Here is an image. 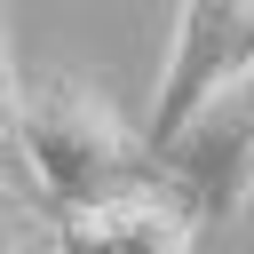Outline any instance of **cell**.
Wrapping results in <instances>:
<instances>
[{
    "instance_id": "obj_4",
    "label": "cell",
    "mask_w": 254,
    "mask_h": 254,
    "mask_svg": "<svg viewBox=\"0 0 254 254\" xmlns=\"http://www.w3.org/2000/svg\"><path fill=\"white\" fill-rule=\"evenodd\" d=\"M190 230H198L190 198H183L175 183H159V175H143V183H119V190H103V198H79V206H64V246L175 254V246H190Z\"/></svg>"
},
{
    "instance_id": "obj_3",
    "label": "cell",
    "mask_w": 254,
    "mask_h": 254,
    "mask_svg": "<svg viewBox=\"0 0 254 254\" xmlns=\"http://www.w3.org/2000/svg\"><path fill=\"white\" fill-rule=\"evenodd\" d=\"M238 16H246V0H183L175 48H167V71H159V103H151V127H143V151H159L183 127V111L238 71Z\"/></svg>"
},
{
    "instance_id": "obj_6",
    "label": "cell",
    "mask_w": 254,
    "mask_h": 254,
    "mask_svg": "<svg viewBox=\"0 0 254 254\" xmlns=\"http://www.w3.org/2000/svg\"><path fill=\"white\" fill-rule=\"evenodd\" d=\"M0 206H8V175H0Z\"/></svg>"
},
{
    "instance_id": "obj_2",
    "label": "cell",
    "mask_w": 254,
    "mask_h": 254,
    "mask_svg": "<svg viewBox=\"0 0 254 254\" xmlns=\"http://www.w3.org/2000/svg\"><path fill=\"white\" fill-rule=\"evenodd\" d=\"M151 159H159V175L190 198L198 230H230V222L254 206V64L230 71L222 87H206Z\"/></svg>"
},
{
    "instance_id": "obj_5",
    "label": "cell",
    "mask_w": 254,
    "mask_h": 254,
    "mask_svg": "<svg viewBox=\"0 0 254 254\" xmlns=\"http://www.w3.org/2000/svg\"><path fill=\"white\" fill-rule=\"evenodd\" d=\"M16 103H24V87H16V48H8V32H0V143L16 135Z\"/></svg>"
},
{
    "instance_id": "obj_1",
    "label": "cell",
    "mask_w": 254,
    "mask_h": 254,
    "mask_svg": "<svg viewBox=\"0 0 254 254\" xmlns=\"http://www.w3.org/2000/svg\"><path fill=\"white\" fill-rule=\"evenodd\" d=\"M16 143H24V167H32L40 198H56V206H79V198H103L119 183L159 175V159L143 151V135H127V119L87 79H40V87H24Z\"/></svg>"
}]
</instances>
